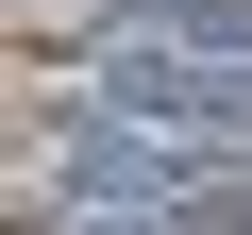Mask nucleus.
Here are the masks:
<instances>
[{
    "mask_svg": "<svg viewBox=\"0 0 252 235\" xmlns=\"http://www.w3.org/2000/svg\"><path fill=\"white\" fill-rule=\"evenodd\" d=\"M84 118H135V135H185V151H252V51H219V34H101Z\"/></svg>",
    "mask_w": 252,
    "mask_h": 235,
    "instance_id": "nucleus-1",
    "label": "nucleus"
}]
</instances>
